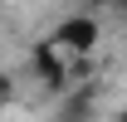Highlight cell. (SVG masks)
<instances>
[{
    "label": "cell",
    "mask_w": 127,
    "mask_h": 122,
    "mask_svg": "<svg viewBox=\"0 0 127 122\" xmlns=\"http://www.w3.org/2000/svg\"><path fill=\"white\" fill-rule=\"evenodd\" d=\"M122 122H127V112H122Z\"/></svg>",
    "instance_id": "7a4b0ae2"
},
{
    "label": "cell",
    "mask_w": 127,
    "mask_h": 122,
    "mask_svg": "<svg viewBox=\"0 0 127 122\" xmlns=\"http://www.w3.org/2000/svg\"><path fill=\"white\" fill-rule=\"evenodd\" d=\"M93 39H98L93 20H68V25L54 34V44H64V49H93Z\"/></svg>",
    "instance_id": "6da1fadb"
}]
</instances>
